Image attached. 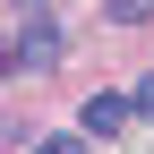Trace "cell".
I'll return each instance as SVG.
<instances>
[{"label": "cell", "instance_id": "cell-3", "mask_svg": "<svg viewBox=\"0 0 154 154\" xmlns=\"http://www.w3.org/2000/svg\"><path fill=\"white\" fill-rule=\"evenodd\" d=\"M103 17H111V26H146V17H154V0H103Z\"/></svg>", "mask_w": 154, "mask_h": 154}, {"label": "cell", "instance_id": "cell-4", "mask_svg": "<svg viewBox=\"0 0 154 154\" xmlns=\"http://www.w3.org/2000/svg\"><path fill=\"white\" fill-rule=\"evenodd\" d=\"M34 154H94V146H86V137H69V128H60V137H43Z\"/></svg>", "mask_w": 154, "mask_h": 154}, {"label": "cell", "instance_id": "cell-1", "mask_svg": "<svg viewBox=\"0 0 154 154\" xmlns=\"http://www.w3.org/2000/svg\"><path fill=\"white\" fill-rule=\"evenodd\" d=\"M60 51H69V26H60L51 9H26V17H17L9 69H34V77H43V69H60Z\"/></svg>", "mask_w": 154, "mask_h": 154}, {"label": "cell", "instance_id": "cell-5", "mask_svg": "<svg viewBox=\"0 0 154 154\" xmlns=\"http://www.w3.org/2000/svg\"><path fill=\"white\" fill-rule=\"evenodd\" d=\"M128 94H137V120H154V77H137Z\"/></svg>", "mask_w": 154, "mask_h": 154}, {"label": "cell", "instance_id": "cell-2", "mask_svg": "<svg viewBox=\"0 0 154 154\" xmlns=\"http://www.w3.org/2000/svg\"><path fill=\"white\" fill-rule=\"evenodd\" d=\"M128 120H137V94H86V111H77L86 137H120Z\"/></svg>", "mask_w": 154, "mask_h": 154}]
</instances>
